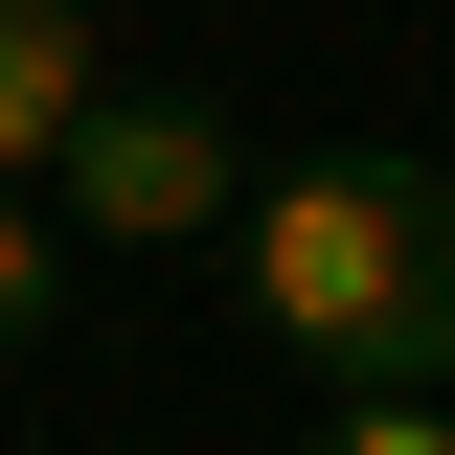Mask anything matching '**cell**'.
<instances>
[{
    "mask_svg": "<svg viewBox=\"0 0 455 455\" xmlns=\"http://www.w3.org/2000/svg\"><path fill=\"white\" fill-rule=\"evenodd\" d=\"M319 455H455V410H433V387H364V410H341Z\"/></svg>",
    "mask_w": 455,
    "mask_h": 455,
    "instance_id": "5b68a950",
    "label": "cell"
},
{
    "mask_svg": "<svg viewBox=\"0 0 455 455\" xmlns=\"http://www.w3.org/2000/svg\"><path fill=\"white\" fill-rule=\"evenodd\" d=\"M228 205H251V319L319 387H433L455 364V182L433 160H296V182H228Z\"/></svg>",
    "mask_w": 455,
    "mask_h": 455,
    "instance_id": "6da1fadb",
    "label": "cell"
},
{
    "mask_svg": "<svg viewBox=\"0 0 455 455\" xmlns=\"http://www.w3.org/2000/svg\"><path fill=\"white\" fill-rule=\"evenodd\" d=\"M92 92H114V68H92V0H0V182L46 160Z\"/></svg>",
    "mask_w": 455,
    "mask_h": 455,
    "instance_id": "3957f363",
    "label": "cell"
},
{
    "mask_svg": "<svg viewBox=\"0 0 455 455\" xmlns=\"http://www.w3.org/2000/svg\"><path fill=\"white\" fill-rule=\"evenodd\" d=\"M46 296H68V251H46V228H23V182H0V364L46 341Z\"/></svg>",
    "mask_w": 455,
    "mask_h": 455,
    "instance_id": "277c9868",
    "label": "cell"
},
{
    "mask_svg": "<svg viewBox=\"0 0 455 455\" xmlns=\"http://www.w3.org/2000/svg\"><path fill=\"white\" fill-rule=\"evenodd\" d=\"M46 160H68V228H92V251H182V228H228V182H251L205 92H92Z\"/></svg>",
    "mask_w": 455,
    "mask_h": 455,
    "instance_id": "7a4b0ae2",
    "label": "cell"
}]
</instances>
